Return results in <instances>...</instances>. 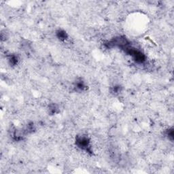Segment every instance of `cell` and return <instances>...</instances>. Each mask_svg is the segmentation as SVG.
Instances as JSON below:
<instances>
[{"mask_svg":"<svg viewBox=\"0 0 174 174\" xmlns=\"http://www.w3.org/2000/svg\"><path fill=\"white\" fill-rule=\"evenodd\" d=\"M76 144L77 146L82 149L87 150L90 147V142L88 137L85 136H79L76 139Z\"/></svg>","mask_w":174,"mask_h":174,"instance_id":"cell-1","label":"cell"},{"mask_svg":"<svg viewBox=\"0 0 174 174\" xmlns=\"http://www.w3.org/2000/svg\"><path fill=\"white\" fill-rule=\"evenodd\" d=\"M57 37H58L61 40H66L67 38V35L66 32H65L63 30H59L57 32Z\"/></svg>","mask_w":174,"mask_h":174,"instance_id":"cell-2","label":"cell"}]
</instances>
